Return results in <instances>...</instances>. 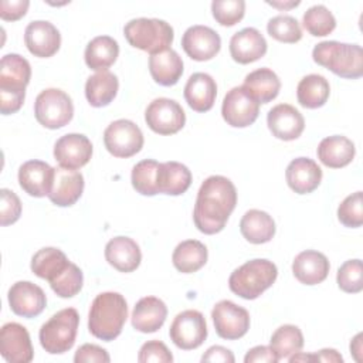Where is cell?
<instances>
[{
	"label": "cell",
	"mask_w": 363,
	"mask_h": 363,
	"mask_svg": "<svg viewBox=\"0 0 363 363\" xmlns=\"http://www.w3.org/2000/svg\"><path fill=\"white\" fill-rule=\"evenodd\" d=\"M237 204V190L233 182L224 176L207 177L199 191L193 210V220L197 230L213 235L220 233Z\"/></svg>",
	"instance_id": "6da1fadb"
},
{
	"label": "cell",
	"mask_w": 363,
	"mask_h": 363,
	"mask_svg": "<svg viewBox=\"0 0 363 363\" xmlns=\"http://www.w3.org/2000/svg\"><path fill=\"white\" fill-rule=\"evenodd\" d=\"M128 319V303L119 292H102L95 296L88 315V330L92 336L111 342L116 339Z\"/></svg>",
	"instance_id": "7a4b0ae2"
},
{
	"label": "cell",
	"mask_w": 363,
	"mask_h": 363,
	"mask_svg": "<svg viewBox=\"0 0 363 363\" xmlns=\"http://www.w3.org/2000/svg\"><path fill=\"white\" fill-rule=\"evenodd\" d=\"M312 58L337 77L357 79L363 75V50L359 44L322 41L313 47Z\"/></svg>",
	"instance_id": "3957f363"
},
{
	"label": "cell",
	"mask_w": 363,
	"mask_h": 363,
	"mask_svg": "<svg viewBox=\"0 0 363 363\" xmlns=\"http://www.w3.org/2000/svg\"><path fill=\"white\" fill-rule=\"evenodd\" d=\"M277 277L278 269L272 261L255 258L233 271L228 279V286L231 292L250 301L258 298L264 291L271 288Z\"/></svg>",
	"instance_id": "277c9868"
},
{
	"label": "cell",
	"mask_w": 363,
	"mask_h": 363,
	"mask_svg": "<svg viewBox=\"0 0 363 363\" xmlns=\"http://www.w3.org/2000/svg\"><path fill=\"white\" fill-rule=\"evenodd\" d=\"M128 43L142 51L152 54L170 48L173 43V28L169 23L159 18H133L123 27Z\"/></svg>",
	"instance_id": "5b68a950"
},
{
	"label": "cell",
	"mask_w": 363,
	"mask_h": 363,
	"mask_svg": "<svg viewBox=\"0 0 363 363\" xmlns=\"http://www.w3.org/2000/svg\"><path fill=\"white\" fill-rule=\"evenodd\" d=\"M79 315L74 308H65L54 313L40 328V343L50 354H61L68 352L77 337Z\"/></svg>",
	"instance_id": "8992f818"
},
{
	"label": "cell",
	"mask_w": 363,
	"mask_h": 363,
	"mask_svg": "<svg viewBox=\"0 0 363 363\" xmlns=\"http://www.w3.org/2000/svg\"><path fill=\"white\" fill-rule=\"evenodd\" d=\"M34 115L37 122L44 128L60 129L71 122L74 105L69 95L64 91L47 88L35 98Z\"/></svg>",
	"instance_id": "52a82bcc"
},
{
	"label": "cell",
	"mask_w": 363,
	"mask_h": 363,
	"mask_svg": "<svg viewBox=\"0 0 363 363\" xmlns=\"http://www.w3.org/2000/svg\"><path fill=\"white\" fill-rule=\"evenodd\" d=\"M104 143L112 156L130 157L143 147V133L135 122L118 119L105 129Z\"/></svg>",
	"instance_id": "ba28073f"
},
{
	"label": "cell",
	"mask_w": 363,
	"mask_h": 363,
	"mask_svg": "<svg viewBox=\"0 0 363 363\" xmlns=\"http://www.w3.org/2000/svg\"><path fill=\"white\" fill-rule=\"evenodd\" d=\"M169 335L179 349H197L207 337V323L203 313L194 309L177 313L170 325Z\"/></svg>",
	"instance_id": "9c48e42d"
},
{
	"label": "cell",
	"mask_w": 363,
	"mask_h": 363,
	"mask_svg": "<svg viewBox=\"0 0 363 363\" xmlns=\"http://www.w3.org/2000/svg\"><path fill=\"white\" fill-rule=\"evenodd\" d=\"M145 121L155 133L173 135L184 126L186 113L174 99L156 98L147 105Z\"/></svg>",
	"instance_id": "30bf717a"
},
{
	"label": "cell",
	"mask_w": 363,
	"mask_h": 363,
	"mask_svg": "<svg viewBox=\"0 0 363 363\" xmlns=\"http://www.w3.org/2000/svg\"><path fill=\"white\" fill-rule=\"evenodd\" d=\"M211 318L217 335L227 340L240 339L250 329L248 311L228 299H223L214 305Z\"/></svg>",
	"instance_id": "8fae6325"
},
{
	"label": "cell",
	"mask_w": 363,
	"mask_h": 363,
	"mask_svg": "<svg viewBox=\"0 0 363 363\" xmlns=\"http://www.w3.org/2000/svg\"><path fill=\"white\" fill-rule=\"evenodd\" d=\"M259 113V104L244 89V86L231 88L221 106L224 121L233 128H247L252 125Z\"/></svg>",
	"instance_id": "7c38bea8"
},
{
	"label": "cell",
	"mask_w": 363,
	"mask_h": 363,
	"mask_svg": "<svg viewBox=\"0 0 363 363\" xmlns=\"http://www.w3.org/2000/svg\"><path fill=\"white\" fill-rule=\"evenodd\" d=\"M0 352L10 363L31 362L34 350L27 329L17 322L4 323L0 330Z\"/></svg>",
	"instance_id": "4fadbf2b"
},
{
	"label": "cell",
	"mask_w": 363,
	"mask_h": 363,
	"mask_svg": "<svg viewBox=\"0 0 363 363\" xmlns=\"http://www.w3.org/2000/svg\"><path fill=\"white\" fill-rule=\"evenodd\" d=\"M7 298L10 309L23 318L38 316L47 305L44 291L30 281H18L13 284Z\"/></svg>",
	"instance_id": "5bb4252c"
},
{
	"label": "cell",
	"mask_w": 363,
	"mask_h": 363,
	"mask_svg": "<svg viewBox=\"0 0 363 363\" xmlns=\"http://www.w3.org/2000/svg\"><path fill=\"white\" fill-rule=\"evenodd\" d=\"M182 47L191 60L208 61L218 54L221 38L207 26H191L182 37Z\"/></svg>",
	"instance_id": "9a60e30c"
},
{
	"label": "cell",
	"mask_w": 363,
	"mask_h": 363,
	"mask_svg": "<svg viewBox=\"0 0 363 363\" xmlns=\"http://www.w3.org/2000/svg\"><path fill=\"white\" fill-rule=\"evenodd\" d=\"M92 156L91 140L81 133H67L54 145V157L61 167L81 169Z\"/></svg>",
	"instance_id": "2e32d148"
},
{
	"label": "cell",
	"mask_w": 363,
	"mask_h": 363,
	"mask_svg": "<svg viewBox=\"0 0 363 363\" xmlns=\"http://www.w3.org/2000/svg\"><path fill=\"white\" fill-rule=\"evenodd\" d=\"M24 43L34 57L50 58L60 50L61 34L52 23L35 20L26 27Z\"/></svg>",
	"instance_id": "e0dca14e"
},
{
	"label": "cell",
	"mask_w": 363,
	"mask_h": 363,
	"mask_svg": "<svg viewBox=\"0 0 363 363\" xmlns=\"http://www.w3.org/2000/svg\"><path fill=\"white\" fill-rule=\"evenodd\" d=\"M267 123L271 133L281 140L298 139L305 128V119L302 113L289 104H279L269 109L267 115Z\"/></svg>",
	"instance_id": "ac0fdd59"
},
{
	"label": "cell",
	"mask_w": 363,
	"mask_h": 363,
	"mask_svg": "<svg viewBox=\"0 0 363 363\" xmlns=\"http://www.w3.org/2000/svg\"><path fill=\"white\" fill-rule=\"evenodd\" d=\"M84 191V176L72 169L54 167V180L48 199L58 207L75 204Z\"/></svg>",
	"instance_id": "d6986e66"
},
{
	"label": "cell",
	"mask_w": 363,
	"mask_h": 363,
	"mask_svg": "<svg viewBox=\"0 0 363 363\" xmlns=\"http://www.w3.org/2000/svg\"><path fill=\"white\" fill-rule=\"evenodd\" d=\"M52 180L54 167L43 160H28L18 169V184L33 197L48 196Z\"/></svg>",
	"instance_id": "ffe728a7"
},
{
	"label": "cell",
	"mask_w": 363,
	"mask_h": 363,
	"mask_svg": "<svg viewBox=\"0 0 363 363\" xmlns=\"http://www.w3.org/2000/svg\"><path fill=\"white\" fill-rule=\"evenodd\" d=\"M264 35L254 27L237 31L230 40V54L238 64H250L262 58L267 52Z\"/></svg>",
	"instance_id": "44dd1931"
},
{
	"label": "cell",
	"mask_w": 363,
	"mask_h": 363,
	"mask_svg": "<svg viewBox=\"0 0 363 363\" xmlns=\"http://www.w3.org/2000/svg\"><path fill=\"white\" fill-rule=\"evenodd\" d=\"M285 179L291 190L298 194H308L320 184L322 169L309 157H296L288 164Z\"/></svg>",
	"instance_id": "7402d4cb"
},
{
	"label": "cell",
	"mask_w": 363,
	"mask_h": 363,
	"mask_svg": "<svg viewBox=\"0 0 363 363\" xmlns=\"http://www.w3.org/2000/svg\"><path fill=\"white\" fill-rule=\"evenodd\" d=\"M330 264L325 254L306 250L299 252L292 262L294 277L305 285H318L323 282L329 274Z\"/></svg>",
	"instance_id": "603a6c76"
},
{
	"label": "cell",
	"mask_w": 363,
	"mask_h": 363,
	"mask_svg": "<svg viewBox=\"0 0 363 363\" xmlns=\"http://www.w3.org/2000/svg\"><path fill=\"white\" fill-rule=\"evenodd\" d=\"M167 316L166 303L156 296H145L139 299L132 312V326L142 333H153L159 330Z\"/></svg>",
	"instance_id": "cb8c5ba5"
},
{
	"label": "cell",
	"mask_w": 363,
	"mask_h": 363,
	"mask_svg": "<svg viewBox=\"0 0 363 363\" xmlns=\"http://www.w3.org/2000/svg\"><path fill=\"white\" fill-rule=\"evenodd\" d=\"M217 96V85L211 75L194 72L186 82L184 99L196 112H207L213 108Z\"/></svg>",
	"instance_id": "d4e9b609"
},
{
	"label": "cell",
	"mask_w": 363,
	"mask_h": 363,
	"mask_svg": "<svg viewBox=\"0 0 363 363\" xmlns=\"http://www.w3.org/2000/svg\"><path fill=\"white\" fill-rule=\"evenodd\" d=\"M105 258L115 269L121 272H132L139 267L142 252L136 241L129 237L119 235L108 241L105 247Z\"/></svg>",
	"instance_id": "484cf974"
},
{
	"label": "cell",
	"mask_w": 363,
	"mask_h": 363,
	"mask_svg": "<svg viewBox=\"0 0 363 363\" xmlns=\"http://www.w3.org/2000/svg\"><path fill=\"white\" fill-rule=\"evenodd\" d=\"M318 159L330 169H340L347 166L354 155L356 147L354 143L342 135L328 136L320 140L318 146Z\"/></svg>",
	"instance_id": "4316f807"
},
{
	"label": "cell",
	"mask_w": 363,
	"mask_h": 363,
	"mask_svg": "<svg viewBox=\"0 0 363 363\" xmlns=\"http://www.w3.org/2000/svg\"><path fill=\"white\" fill-rule=\"evenodd\" d=\"M149 71L155 82L172 86L179 82L183 74V61L174 50L167 48L149 57Z\"/></svg>",
	"instance_id": "83f0119b"
},
{
	"label": "cell",
	"mask_w": 363,
	"mask_h": 363,
	"mask_svg": "<svg viewBox=\"0 0 363 363\" xmlns=\"http://www.w3.org/2000/svg\"><path fill=\"white\" fill-rule=\"evenodd\" d=\"M240 231L248 242L265 244L275 235V221L268 213L251 208L242 216L240 221Z\"/></svg>",
	"instance_id": "f1b7e54d"
},
{
	"label": "cell",
	"mask_w": 363,
	"mask_h": 363,
	"mask_svg": "<svg viewBox=\"0 0 363 363\" xmlns=\"http://www.w3.org/2000/svg\"><path fill=\"white\" fill-rule=\"evenodd\" d=\"M242 86L258 104H268L279 94L281 81L272 69L258 68L245 77Z\"/></svg>",
	"instance_id": "f546056e"
},
{
	"label": "cell",
	"mask_w": 363,
	"mask_h": 363,
	"mask_svg": "<svg viewBox=\"0 0 363 363\" xmlns=\"http://www.w3.org/2000/svg\"><path fill=\"white\" fill-rule=\"evenodd\" d=\"M119 81L111 71H98L85 84V96L91 106L102 108L109 105L118 94Z\"/></svg>",
	"instance_id": "4dcf8cb0"
},
{
	"label": "cell",
	"mask_w": 363,
	"mask_h": 363,
	"mask_svg": "<svg viewBox=\"0 0 363 363\" xmlns=\"http://www.w3.org/2000/svg\"><path fill=\"white\" fill-rule=\"evenodd\" d=\"M31 78L30 62L18 54H6L0 61V89H26Z\"/></svg>",
	"instance_id": "1f68e13d"
},
{
	"label": "cell",
	"mask_w": 363,
	"mask_h": 363,
	"mask_svg": "<svg viewBox=\"0 0 363 363\" xmlns=\"http://www.w3.org/2000/svg\"><path fill=\"white\" fill-rule=\"evenodd\" d=\"M118 41L109 35H98L92 38L85 48V64L94 71H106L118 58Z\"/></svg>",
	"instance_id": "d6a6232c"
},
{
	"label": "cell",
	"mask_w": 363,
	"mask_h": 363,
	"mask_svg": "<svg viewBox=\"0 0 363 363\" xmlns=\"http://www.w3.org/2000/svg\"><path fill=\"white\" fill-rule=\"evenodd\" d=\"M330 95L328 79L319 74H309L303 77L296 88V98L301 106L316 109L326 104Z\"/></svg>",
	"instance_id": "836d02e7"
},
{
	"label": "cell",
	"mask_w": 363,
	"mask_h": 363,
	"mask_svg": "<svg viewBox=\"0 0 363 363\" xmlns=\"http://www.w3.org/2000/svg\"><path fill=\"white\" fill-rule=\"evenodd\" d=\"M208 252L203 242L197 240H186L177 244L173 251L172 261L177 271L191 274L199 271L207 262Z\"/></svg>",
	"instance_id": "e575fe53"
},
{
	"label": "cell",
	"mask_w": 363,
	"mask_h": 363,
	"mask_svg": "<svg viewBox=\"0 0 363 363\" xmlns=\"http://www.w3.org/2000/svg\"><path fill=\"white\" fill-rule=\"evenodd\" d=\"M191 184V172L179 162L160 163L159 193L169 196H180Z\"/></svg>",
	"instance_id": "d590c367"
},
{
	"label": "cell",
	"mask_w": 363,
	"mask_h": 363,
	"mask_svg": "<svg viewBox=\"0 0 363 363\" xmlns=\"http://www.w3.org/2000/svg\"><path fill=\"white\" fill-rule=\"evenodd\" d=\"M69 264L67 255L54 247H45L38 250L31 258V271L48 282L61 274Z\"/></svg>",
	"instance_id": "8d00e7d4"
},
{
	"label": "cell",
	"mask_w": 363,
	"mask_h": 363,
	"mask_svg": "<svg viewBox=\"0 0 363 363\" xmlns=\"http://www.w3.org/2000/svg\"><path fill=\"white\" fill-rule=\"evenodd\" d=\"M269 347L277 354L278 360L288 359L303 347V335L295 325H282L271 336Z\"/></svg>",
	"instance_id": "74e56055"
},
{
	"label": "cell",
	"mask_w": 363,
	"mask_h": 363,
	"mask_svg": "<svg viewBox=\"0 0 363 363\" xmlns=\"http://www.w3.org/2000/svg\"><path fill=\"white\" fill-rule=\"evenodd\" d=\"M160 163L153 159H145L132 169L130 180L133 189L143 196H155L159 193Z\"/></svg>",
	"instance_id": "f35d334b"
},
{
	"label": "cell",
	"mask_w": 363,
	"mask_h": 363,
	"mask_svg": "<svg viewBox=\"0 0 363 363\" xmlns=\"http://www.w3.org/2000/svg\"><path fill=\"white\" fill-rule=\"evenodd\" d=\"M302 24L305 30L313 37H325L335 30L336 18L328 7L323 4H316L305 11Z\"/></svg>",
	"instance_id": "ab89813d"
},
{
	"label": "cell",
	"mask_w": 363,
	"mask_h": 363,
	"mask_svg": "<svg viewBox=\"0 0 363 363\" xmlns=\"http://www.w3.org/2000/svg\"><path fill=\"white\" fill-rule=\"evenodd\" d=\"M84 284V275L78 265L69 261L67 268L58 274L52 281H50L51 289L60 298H72L75 296Z\"/></svg>",
	"instance_id": "60d3db41"
},
{
	"label": "cell",
	"mask_w": 363,
	"mask_h": 363,
	"mask_svg": "<svg viewBox=\"0 0 363 363\" xmlns=\"http://www.w3.org/2000/svg\"><path fill=\"white\" fill-rule=\"evenodd\" d=\"M268 34L281 43H298L302 38V28L292 16H275L267 24Z\"/></svg>",
	"instance_id": "b9f144b4"
},
{
	"label": "cell",
	"mask_w": 363,
	"mask_h": 363,
	"mask_svg": "<svg viewBox=\"0 0 363 363\" xmlns=\"http://www.w3.org/2000/svg\"><path fill=\"white\" fill-rule=\"evenodd\" d=\"M337 286L347 294H357L363 289V267L360 259L345 261L336 275Z\"/></svg>",
	"instance_id": "7bdbcfd3"
},
{
	"label": "cell",
	"mask_w": 363,
	"mask_h": 363,
	"mask_svg": "<svg viewBox=\"0 0 363 363\" xmlns=\"http://www.w3.org/2000/svg\"><path fill=\"white\" fill-rule=\"evenodd\" d=\"M211 13L216 21L224 27H231L242 20L245 14L244 0H214Z\"/></svg>",
	"instance_id": "ee69618b"
},
{
	"label": "cell",
	"mask_w": 363,
	"mask_h": 363,
	"mask_svg": "<svg viewBox=\"0 0 363 363\" xmlns=\"http://www.w3.org/2000/svg\"><path fill=\"white\" fill-rule=\"evenodd\" d=\"M339 221L349 228H357L363 224V194L356 191L347 196L337 207Z\"/></svg>",
	"instance_id": "f6af8a7d"
},
{
	"label": "cell",
	"mask_w": 363,
	"mask_h": 363,
	"mask_svg": "<svg viewBox=\"0 0 363 363\" xmlns=\"http://www.w3.org/2000/svg\"><path fill=\"white\" fill-rule=\"evenodd\" d=\"M21 214V201L17 194L9 189L0 190V224L16 223Z\"/></svg>",
	"instance_id": "bcb514c9"
},
{
	"label": "cell",
	"mask_w": 363,
	"mask_h": 363,
	"mask_svg": "<svg viewBox=\"0 0 363 363\" xmlns=\"http://www.w3.org/2000/svg\"><path fill=\"white\" fill-rule=\"evenodd\" d=\"M138 360L140 363H149V362H160V363H172L173 356L167 346L160 340H149L142 345Z\"/></svg>",
	"instance_id": "7dc6e473"
},
{
	"label": "cell",
	"mask_w": 363,
	"mask_h": 363,
	"mask_svg": "<svg viewBox=\"0 0 363 363\" xmlns=\"http://www.w3.org/2000/svg\"><path fill=\"white\" fill-rule=\"evenodd\" d=\"M111 360L108 352L98 346V345H92V343H85L81 347H78V350L75 352L74 356V362L75 363H108Z\"/></svg>",
	"instance_id": "c3c4849f"
},
{
	"label": "cell",
	"mask_w": 363,
	"mask_h": 363,
	"mask_svg": "<svg viewBox=\"0 0 363 363\" xmlns=\"http://www.w3.org/2000/svg\"><path fill=\"white\" fill-rule=\"evenodd\" d=\"M26 98V89H0V111L3 115L16 113Z\"/></svg>",
	"instance_id": "681fc988"
},
{
	"label": "cell",
	"mask_w": 363,
	"mask_h": 363,
	"mask_svg": "<svg viewBox=\"0 0 363 363\" xmlns=\"http://www.w3.org/2000/svg\"><path fill=\"white\" fill-rule=\"evenodd\" d=\"M28 6H30V1L27 0H17V1L3 0L0 3V17L6 21H16L26 16Z\"/></svg>",
	"instance_id": "f907efd6"
},
{
	"label": "cell",
	"mask_w": 363,
	"mask_h": 363,
	"mask_svg": "<svg viewBox=\"0 0 363 363\" xmlns=\"http://www.w3.org/2000/svg\"><path fill=\"white\" fill-rule=\"evenodd\" d=\"M245 363H277L278 357L269 346H255L244 357Z\"/></svg>",
	"instance_id": "816d5d0a"
},
{
	"label": "cell",
	"mask_w": 363,
	"mask_h": 363,
	"mask_svg": "<svg viewBox=\"0 0 363 363\" xmlns=\"http://www.w3.org/2000/svg\"><path fill=\"white\" fill-rule=\"evenodd\" d=\"M234 354L224 346H211L201 356V362H221V363H234Z\"/></svg>",
	"instance_id": "f5cc1de1"
},
{
	"label": "cell",
	"mask_w": 363,
	"mask_h": 363,
	"mask_svg": "<svg viewBox=\"0 0 363 363\" xmlns=\"http://www.w3.org/2000/svg\"><path fill=\"white\" fill-rule=\"evenodd\" d=\"M313 357H315V362L316 360L318 362H339V363L343 362V357L335 349H322L318 353H315Z\"/></svg>",
	"instance_id": "db71d44e"
},
{
	"label": "cell",
	"mask_w": 363,
	"mask_h": 363,
	"mask_svg": "<svg viewBox=\"0 0 363 363\" xmlns=\"http://www.w3.org/2000/svg\"><path fill=\"white\" fill-rule=\"evenodd\" d=\"M362 337H363V335H362V333H357V335L353 337V340L350 342V353L353 354V357H354L357 362L362 360V357H360V353H362Z\"/></svg>",
	"instance_id": "11a10c76"
},
{
	"label": "cell",
	"mask_w": 363,
	"mask_h": 363,
	"mask_svg": "<svg viewBox=\"0 0 363 363\" xmlns=\"http://www.w3.org/2000/svg\"><path fill=\"white\" fill-rule=\"evenodd\" d=\"M267 4L277 7V9H291V7H296L299 6V1H288V3H282V1H267Z\"/></svg>",
	"instance_id": "9f6ffc18"
}]
</instances>
